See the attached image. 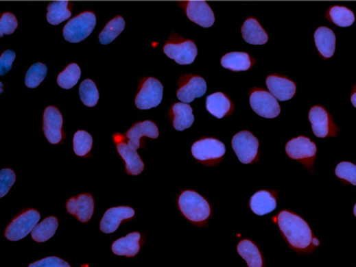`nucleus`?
I'll use <instances>...</instances> for the list:
<instances>
[{
	"label": "nucleus",
	"instance_id": "ea45409f",
	"mask_svg": "<svg viewBox=\"0 0 356 267\" xmlns=\"http://www.w3.org/2000/svg\"><path fill=\"white\" fill-rule=\"evenodd\" d=\"M69 262L58 257H49L41 261L32 262L29 267H69Z\"/></svg>",
	"mask_w": 356,
	"mask_h": 267
},
{
	"label": "nucleus",
	"instance_id": "423d86ee",
	"mask_svg": "<svg viewBox=\"0 0 356 267\" xmlns=\"http://www.w3.org/2000/svg\"><path fill=\"white\" fill-rule=\"evenodd\" d=\"M164 87L158 79L144 77L139 84V92L136 95V106L141 110H148L160 105L163 101Z\"/></svg>",
	"mask_w": 356,
	"mask_h": 267
},
{
	"label": "nucleus",
	"instance_id": "39448f33",
	"mask_svg": "<svg viewBox=\"0 0 356 267\" xmlns=\"http://www.w3.org/2000/svg\"><path fill=\"white\" fill-rule=\"evenodd\" d=\"M226 147L224 144L218 139L206 138L200 139L193 144L192 155L204 166H214L219 164L225 155Z\"/></svg>",
	"mask_w": 356,
	"mask_h": 267
},
{
	"label": "nucleus",
	"instance_id": "7ed1b4c3",
	"mask_svg": "<svg viewBox=\"0 0 356 267\" xmlns=\"http://www.w3.org/2000/svg\"><path fill=\"white\" fill-rule=\"evenodd\" d=\"M164 53L169 59L176 60V64L187 66L196 60L198 48L194 41L183 38L174 32L165 43Z\"/></svg>",
	"mask_w": 356,
	"mask_h": 267
},
{
	"label": "nucleus",
	"instance_id": "f03ea898",
	"mask_svg": "<svg viewBox=\"0 0 356 267\" xmlns=\"http://www.w3.org/2000/svg\"><path fill=\"white\" fill-rule=\"evenodd\" d=\"M178 206L181 214L197 226H206L211 216L209 202L194 190H185L178 199Z\"/></svg>",
	"mask_w": 356,
	"mask_h": 267
},
{
	"label": "nucleus",
	"instance_id": "f3484780",
	"mask_svg": "<svg viewBox=\"0 0 356 267\" xmlns=\"http://www.w3.org/2000/svg\"><path fill=\"white\" fill-rule=\"evenodd\" d=\"M114 139L119 155L124 160L126 173L132 176L139 175L143 171L144 164L137 150L132 148L126 141H123L124 139H119L118 136H114Z\"/></svg>",
	"mask_w": 356,
	"mask_h": 267
},
{
	"label": "nucleus",
	"instance_id": "2f4dec72",
	"mask_svg": "<svg viewBox=\"0 0 356 267\" xmlns=\"http://www.w3.org/2000/svg\"><path fill=\"white\" fill-rule=\"evenodd\" d=\"M81 77L80 66L78 64H69L57 78L58 85L64 90L72 89Z\"/></svg>",
	"mask_w": 356,
	"mask_h": 267
},
{
	"label": "nucleus",
	"instance_id": "6e6552de",
	"mask_svg": "<svg viewBox=\"0 0 356 267\" xmlns=\"http://www.w3.org/2000/svg\"><path fill=\"white\" fill-rule=\"evenodd\" d=\"M232 147L241 164H254L259 160V141L250 131H241L233 137Z\"/></svg>",
	"mask_w": 356,
	"mask_h": 267
},
{
	"label": "nucleus",
	"instance_id": "c85d7f7f",
	"mask_svg": "<svg viewBox=\"0 0 356 267\" xmlns=\"http://www.w3.org/2000/svg\"><path fill=\"white\" fill-rule=\"evenodd\" d=\"M58 227H59V220L57 218L51 216L42 220L40 224L36 225L32 229V238L36 242H46L55 236Z\"/></svg>",
	"mask_w": 356,
	"mask_h": 267
},
{
	"label": "nucleus",
	"instance_id": "ddd939ff",
	"mask_svg": "<svg viewBox=\"0 0 356 267\" xmlns=\"http://www.w3.org/2000/svg\"><path fill=\"white\" fill-rule=\"evenodd\" d=\"M64 119L59 109L55 106H48L43 114V132L51 144H60L64 141V132L62 131Z\"/></svg>",
	"mask_w": 356,
	"mask_h": 267
},
{
	"label": "nucleus",
	"instance_id": "6ab92c4d",
	"mask_svg": "<svg viewBox=\"0 0 356 267\" xmlns=\"http://www.w3.org/2000/svg\"><path fill=\"white\" fill-rule=\"evenodd\" d=\"M266 84L270 92L278 101H289L296 94V84L285 76L278 74L268 76Z\"/></svg>",
	"mask_w": 356,
	"mask_h": 267
},
{
	"label": "nucleus",
	"instance_id": "4c0bfd02",
	"mask_svg": "<svg viewBox=\"0 0 356 267\" xmlns=\"http://www.w3.org/2000/svg\"><path fill=\"white\" fill-rule=\"evenodd\" d=\"M16 181V174L12 169L5 168L0 171V196H5L13 187Z\"/></svg>",
	"mask_w": 356,
	"mask_h": 267
},
{
	"label": "nucleus",
	"instance_id": "7c9ffc66",
	"mask_svg": "<svg viewBox=\"0 0 356 267\" xmlns=\"http://www.w3.org/2000/svg\"><path fill=\"white\" fill-rule=\"evenodd\" d=\"M325 16L333 24L341 27H351L355 20V14L351 9L340 5L330 7Z\"/></svg>",
	"mask_w": 356,
	"mask_h": 267
},
{
	"label": "nucleus",
	"instance_id": "20e7f679",
	"mask_svg": "<svg viewBox=\"0 0 356 267\" xmlns=\"http://www.w3.org/2000/svg\"><path fill=\"white\" fill-rule=\"evenodd\" d=\"M97 25V17L92 11H85L71 18L62 29L64 39L71 43H79L90 36Z\"/></svg>",
	"mask_w": 356,
	"mask_h": 267
},
{
	"label": "nucleus",
	"instance_id": "bb28decb",
	"mask_svg": "<svg viewBox=\"0 0 356 267\" xmlns=\"http://www.w3.org/2000/svg\"><path fill=\"white\" fill-rule=\"evenodd\" d=\"M73 4L69 0L62 1H52L47 6V21L49 24L58 25L69 20L72 16Z\"/></svg>",
	"mask_w": 356,
	"mask_h": 267
},
{
	"label": "nucleus",
	"instance_id": "2eb2a0df",
	"mask_svg": "<svg viewBox=\"0 0 356 267\" xmlns=\"http://www.w3.org/2000/svg\"><path fill=\"white\" fill-rule=\"evenodd\" d=\"M67 211L74 216L79 222H89L95 211V201L92 194H81L78 196L71 197L67 201Z\"/></svg>",
	"mask_w": 356,
	"mask_h": 267
},
{
	"label": "nucleus",
	"instance_id": "aec40b11",
	"mask_svg": "<svg viewBox=\"0 0 356 267\" xmlns=\"http://www.w3.org/2000/svg\"><path fill=\"white\" fill-rule=\"evenodd\" d=\"M167 117L171 120L176 131H185L194 124L195 117L192 107L185 102L174 104L167 113Z\"/></svg>",
	"mask_w": 356,
	"mask_h": 267
},
{
	"label": "nucleus",
	"instance_id": "72a5a7b5",
	"mask_svg": "<svg viewBox=\"0 0 356 267\" xmlns=\"http://www.w3.org/2000/svg\"><path fill=\"white\" fill-rule=\"evenodd\" d=\"M47 71L48 68L45 64L36 62L34 66L29 67V71L25 74V86L29 89H36L46 78Z\"/></svg>",
	"mask_w": 356,
	"mask_h": 267
},
{
	"label": "nucleus",
	"instance_id": "4468645a",
	"mask_svg": "<svg viewBox=\"0 0 356 267\" xmlns=\"http://www.w3.org/2000/svg\"><path fill=\"white\" fill-rule=\"evenodd\" d=\"M178 5L183 9L190 21L202 27H211L215 22V16L208 2L180 1Z\"/></svg>",
	"mask_w": 356,
	"mask_h": 267
},
{
	"label": "nucleus",
	"instance_id": "a878e982",
	"mask_svg": "<svg viewBox=\"0 0 356 267\" xmlns=\"http://www.w3.org/2000/svg\"><path fill=\"white\" fill-rule=\"evenodd\" d=\"M255 64L256 60L244 52L228 53L221 59V66L234 72L250 71Z\"/></svg>",
	"mask_w": 356,
	"mask_h": 267
},
{
	"label": "nucleus",
	"instance_id": "b1692460",
	"mask_svg": "<svg viewBox=\"0 0 356 267\" xmlns=\"http://www.w3.org/2000/svg\"><path fill=\"white\" fill-rule=\"evenodd\" d=\"M241 36L244 41L252 45H264L269 40L266 30L260 25L257 18L253 17L248 18L244 21L241 27Z\"/></svg>",
	"mask_w": 356,
	"mask_h": 267
},
{
	"label": "nucleus",
	"instance_id": "5701e85b",
	"mask_svg": "<svg viewBox=\"0 0 356 267\" xmlns=\"http://www.w3.org/2000/svg\"><path fill=\"white\" fill-rule=\"evenodd\" d=\"M206 106V110L217 119H222L234 112V103L228 95L220 92L209 95Z\"/></svg>",
	"mask_w": 356,
	"mask_h": 267
},
{
	"label": "nucleus",
	"instance_id": "dca6fc26",
	"mask_svg": "<svg viewBox=\"0 0 356 267\" xmlns=\"http://www.w3.org/2000/svg\"><path fill=\"white\" fill-rule=\"evenodd\" d=\"M134 214L136 212L134 209L129 206H118V207L108 209L104 213L99 224L101 231L106 234L113 233L114 231H117L123 220H132L134 217Z\"/></svg>",
	"mask_w": 356,
	"mask_h": 267
},
{
	"label": "nucleus",
	"instance_id": "0eeeda50",
	"mask_svg": "<svg viewBox=\"0 0 356 267\" xmlns=\"http://www.w3.org/2000/svg\"><path fill=\"white\" fill-rule=\"evenodd\" d=\"M316 143L308 137L299 136L291 139L285 146V152L290 159L297 160L309 170H313L316 157Z\"/></svg>",
	"mask_w": 356,
	"mask_h": 267
},
{
	"label": "nucleus",
	"instance_id": "9d476101",
	"mask_svg": "<svg viewBox=\"0 0 356 267\" xmlns=\"http://www.w3.org/2000/svg\"><path fill=\"white\" fill-rule=\"evenodd\" d=\"M250 94L251 108L260 117L274 119L281 114L278 101L271 92L260 88H252Z\"/></svg>",
	"mask_w": 356,
	"mask_h": 267
},
{
	"label": "nucleus",
	"instance_id": "4be33fe9",
	"mask_svg": "<svg viewBox=\"0 0 356 267\" xmlns=\"http://www.w3.org/2000/svg\"><path fill=\"white\" fill-rule=\"evenodd\" d=\"M278 196L274 190H263L256 192L250 199V208L258 216L273 212L276 208Z\"/></svg>",
	"mask_w": 356,
	"mask_h": 267
},
{
	"label": "nucleus",
	"instance_id": "393cba45",
	"mask_svg": "<svg viewBox=\"0 0 356 267\" xmlns=\"http://www.w3.org/2000/svg\"><path fill=\"white\" fill-rule=\"evenodd\" d=\"M315 42L316 49L323 59H330L336 50V36L329 27H320L316 30Z\"/></svg>",
	"mask_w": 356,
	"mask_h": 267
},
{
	"label": "nucleus",
	"instance_id": "f8f14e48",
	"mask_svg": "<svg viewBox=\"0 0 356 267\" xmlns=\"http://www.w3.org/2000/svg\"><path fill=\"white\" fill-rule=\"evenodd\" d=\"M206 92V82L201 76L186 74L181 76L178 81L176 97L185 103H190L195 99H199Z\"/></svg>",
	"mask_w": 356,
	"mask_h": 267
},
{
	"label": "nucleus",
	"instance_id": "c756f323",
	"mask_svg": "<svg viewBox=\"0 0 356 267\" xmlns=\"http://www.w3.org/2000/svg\"><path fill=\"white\" fill-rule=\"evenodd\" d=\"M126 22L122 16H116L112 20L109 21L102 30L99 36V40L102 45H107L115 40L123 31H124Z\"/></svg>",
	"mask_w": 356,
	"mask_h": 267
},
{
	"label": "nucleus",
	"instance_id": "c9c22d12",
	"mask_svg": "<svg viewBox=\"0 0 356 267\" xmlns=\"http://www.w3.org/2000/svg\"><path fill=\"white\" fill-rule=\"evenodd\" d=\"M355 173V164L348 162H340L336 167V170H335V173H336V175L338 176L341 180L344 181V182L351 183V184L353 186L356 185Z\"/></svg>",
	"mask_w": 356,
	"mask_h": 267
},
{
	"label": "nucleus",
	"instance_id": "473e14b6",
	"mask_svg": "<svg viewBox=\"0 0 356 267\" xmlns=\"http://www.w3.org/2000/svg\"><path fill=\"white\" fill-rule=\"evenodd\" d=\"M79 94L84 105L95 107L99 99V92L94 81L86 79L79 87Z\"/></svg>",
	"mask_w": 356,
	"mask_h": 267
},
{
	"label": "nucleus",
	"instance_id": "412c9836",
	"mask_svg": "<svg viewBox=\"0 0 356 267\" xmlns=\"http://www.w3.org/2000/svg\"><path fill=\"white\" fill-rule=\"evenodd\" d=\"M143 244V239L141 234L139 232H132L125 238L114 241L111 249L115 255L134 257L139 254Z\"/></svg>",
	"mask_w": 356,
	"mask_h": 267
},
{
	"label": "nucleus",
	"instance_id": "58836bf2",
	"mask_svg": "<svg viewBox=\"0 0 356 267\" xmlns=\"http://www.w3.org/2000/svg\"><path fill=\"white\" fill-rule=\"evenodd\" d=\"M16 59V53L13 51L7 50L0 55V75H5L12 68L14 60Z\"/></svg>",
	"mask_w": 356,
	"mask_h": 267
},
{
	"label": "nucleus",
	"instance_id": "1a4fd4ad",
	"mask_svg": "<svg viewBox=\"0 0 356 267\" xmlns=\"http://www.w3.org/2000/svg\"><path fill=\"white\" fill-rule=\"evenodd\" d=\"M40 220V214L34 209H27L19 214L6 227L4 236L10 241H19L29 236Z\"/></svg>",
	"mask_w": 356,
	"mask_h": 267
},
{
	"label": "nucleus",
	"instance_id": "a211bd4d",
	"mask_svg": "<svg viewBox=\"0 0 356 267\" xmlns=\"http://www.w3.org/2000/svg\"><path fill=\"white\" fill-rule=\"evenodd\" d=\"M144 136L151 139L159 137V129L152 120L136 123L125 134L127 143L134 150L141 148V138Z\"/></svg>",
	"mask_w": 356,
	"mask_h": 267
},
{
	"label": "nucleus",
	"instance_id": "f704fd0d",
	"mask_svg": "<svg viewBox=\"0 0 356 267\" xmlns=\"http://www.w3.org/2000/svg\"><path fill=\"white\" fill-rule=\"evenodd\" d=\"M93 148V137L89 132L78 131L73 136L74 153L79 157H86Z\"/></svg>",
	"mask_w": 356,
	"mask_h": 267
},
{
	"label": "nucleus",
	"instance_id": "e433bc0d",
	"mask_svg": "<svg viewBox=\"0 0 356 267\" xmlns=\"http://www.w3.org/2000/svg\"><path fill=\"white\" fill-rule=\"evenodd\" d=\"M18 27L17 17L13 13L4 12L0 17V36L3 37L7 34H14Z\"/></svg>",
	"mask_w": 356,
	"mask_h": 267
},
{
	"label": "nucleus",
	"instance_id": "f257e3e1",
	"mask_svg": "<svg viewBox=\"0 0 356 267\" xmlns=\"http://www.w3.org/2000/svg\"><path fill=\"white\" fill-rule=\"evenodd\" d=\"M274 220L289 247L299 254H309L320 246V240L313 236L308 222L296 214L283 210Z\"/></svg>",
	"mask_w": 356,
	"mask_h": 267
},
{
	"label": "nucleus",
	"instance_id": "9b49d317",
	"mask_svg": "<svg viewBox=\"0 0 356 267\" xmlns=\"http://www.w3.org/2000/svg\"><path fill=\"white\" fill-rule=\"evenodd\" d=\"M309 120L316 137L325 138V137L338 136V127L335 125L332 116L324 107L320 105L311 107L309 112Z\"/></svg>",
	"mask_w": 356,
	"mask_h": 267
},
{
	"label": "nucleus",
	"instance_id": "cd10ccee",
	"mask_svg": "<svg viewBox=\"0 0 356 267\" xmlns=\"http://www.w3.org/2000/svg\"><path fill=\"white\" fill-rule=\"evenodd\" d=\"M237 250L239 255L244 259H246L248 267H262L264 266L261 251L250 239H244L237 244Z\"/></svg>",
	"mask_w": 356,
	"mask_h": 267
}]
</instances>
